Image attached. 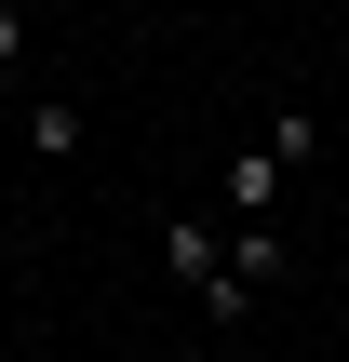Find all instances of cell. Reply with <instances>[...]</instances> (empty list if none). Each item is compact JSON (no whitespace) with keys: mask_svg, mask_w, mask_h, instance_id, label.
Wrapping results in <instances>:
<instances>
[{"mask_svg":"<svg viewBox=\"0 0 349 362\" xmlns=\"http://www.w3.org/2000/svg\"><path fill=\"white\" fill-rule=\"evenodd\" d=\"M309 161V107H282L242 161H229V228H269V202H282V175Z\"/></svg>","mask_w":349,"mask_h":362,"instance_id":"1","label":"cell"},{"mask_svg":"<svg viewBox=\"0 0 349 362\" xmlns=\"http://www.w3.org/2000/svg\"><path fill=\"white\" fill-rule=\"evenodd\" d=\"M13 134H27V148H54V161H67V148H81V107H67V94H13Z\"/></svg>","mask_w":349,"mask_h":362,"instance_id":"2","label":"cell"},{"mask_svg":"<svg viewBox=\"0 0 349 362\" xmlns=\"http://www.w3.org/2000/svg\"><path fill=\"white\" fill-rule=\"evenodd\" d=\"M282 269H296V255H282V228H229V282H242V296H269Z\"/></svg>","mask_w":349,"mask_h":362,"instance_id":"3","label":"cell"}]
</instances>
